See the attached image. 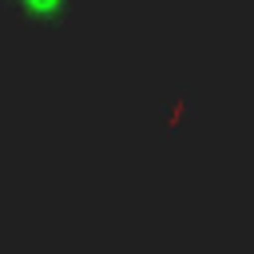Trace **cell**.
I'll return each instance as SVG.
<instances>
[{
    "label": "cell",
    "mask_w": 254,
    "mask_h": 254,
    "mask_svg": "<svg viewBox=\"0 0 254 254\" xmlns=\"http://www.w3.org/2000/svg\"><path fill=\"white\" fill-rule=\"evenodd\" d=\"M12 4H16V12H20L24 20L56 24V20H64V16H67V4H71V0H12Z\"/></svg>",
    "instance_id": "6da1fadb"
}]
</instances>
